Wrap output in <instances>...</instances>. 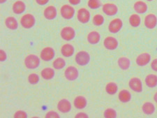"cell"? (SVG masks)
Segmentation results:
<instances>
[{"label": "cell", "instance_id": "f6af8a7d", "mask_svg": "<svg viewBox=\"0 0 157 118\" xmlns=\"http://www.w3.org/2000/svg\"><path fill=\"white\" fill-rule=\"evenodd\" d=\"M156 104H157V102H156Z\"/></svg>", "mask_w": 157, "mask_h": 118}, {"label": "cell", "instance_id": "d6986e66", "mask_svg": "<svg viewBox=\"0 0 157 118\" xmlns=\"http://www.w3.org/2000/svg\"><path fill=\"white\" fill-rule=\"evenodd\" d=\"M133 9L138 14H143L147 11L148 6L145 2L139 0L134 3Z\"/></svg>", "mask_w": 157, "mask_h": 118}, {"label": "cell", "instance_id": "277c9868", "mask_svg": "<svg viewBox=\"0 0 157 118\" xmlns=\"http://www.w3.org/2000/svg\"><path fill=\"white\" fill-rule=\"evenodd\" d=\"M75 10L72 6L69 4H64L61 7L60 14L63 18L66 20L72 19L75 16Z\"/></svg>", "mask_w": 157, "mask_h": 118}, {"label": "cell", "instance_id": "1f68e13d", "mask_svg": "<svg viewBox=\"0 0 157 118\" xmlns=\"http://www.w3.org/2000/svg\"><path fill=\"white\" fill-rule=\"evenodd\" d=\"M117 116V111L112 108H109L105 110L103 112V117L105 118H116Z\"/></svg>", "mask_w": 157, "mask_h": 118}, {"label": "cell", "instance_id": "7a4b0ae2", "mask_svg": "<svg viewBox=\"0 0 157 118\" xmlns=\"http://www.w3.org/2000/svg\"><path fill=\"white\" fill-rule=\"evenodd\" d=\"M90 55L87 51H81L78 52L75 56V61L79 66L84 67L90 62Z\"/></svg>", "mask_w": 157, "mask_h": 118}, {"label": "cell", "instance_id": "cb8c5ba5", "mask_svg": "<svg viewBox=\"0 0 157 118\" xmlns=\"http://www.w3.org/2000/svg\"><path fill=\"white\" fill-rule=\"evenodd\" d=\"M118 99L121 103L126 104L131 101V94L127 89H121L118 93Z\"/></svg>", "mask_w": 157, "mask_h": 118}, {"label": "cell", "instance_id": "8992f818", "mask_svg": "<svg viewBox=\"0 0 157 118\" xmlns=\"http://www.w3.org/2000/svg\"><path fill=\"white\" fill-rule=\"evenodd\" d=\"M60 36L63 40L70 41L75 38V31L72 27L67 26L62 28L60 32Z\"/></svg>", "mask_w": 157, "mask_h": 118}, {"label": "cell", "instance_id": "7402d4cb", "mask_svg": "<svg viewBox=\"0 0 157 118\" xmlns=\"http://www.w3.org/2000/svg\"><path fill=\"white\" fill-rule=\"evenodd\" d=\"M55 76V70L52 68L45 67L40 71V76L42 78L46 80H50L52 79Z\"/></svg>", "mask_w": 157, "mask_h": 118}, {"label": "cell", "instance_id": "7c38bea8", "mask_svg": "<svg viewBox=\"0 0 157 118\" xmlns=\"http://www.w3.org/2000/svg\"><path fill=\"white\" fill-rule=\"evenodd\" d=\"M57 109L62 113H68L72 108V105L71 102L67 99H62L59 101L57 105Z\"/></svg>", "mask_w": 157, "mask_h": 118}, {"label": "cell", "instance_id": "836d02e7", "mask_svg": "<svg viewBox=\"0 0 157 118\" xmlns=\"http://www.w3.org/2000/svg\"><path fill=\"white\" fill-rule=\"evenodd\" d=\"M88 6L92 9H97L102 6L101 0H88Z\"/></svg>", "mask_w": 157, "mask_h": 118}, {"label": "cell", "instance_id": "60d3db41", "mask_svg": "<svg viewBox=\"0 0 157 118\" xmlns=\"http://www.w3.org/2000/svg\"><path fill=\"white\" fill-rule=\"evenodd\" d=\"M69 2L73 6H77V5L80 4L81 0H69Z\"/></svg>", "mask_w": 157, "mask_h": 118}, {"label": "cell", "instance_id": "74e56055", "mask_svg": "<svg viewBox=\"0 0 157 118\" xmlns=\"http://www.w3.org/2000/svg\"><path fill=\"white\" fill-rule=\"evenodd\" d=\"M150 67L154 71L157 72V58L154 59L151 62Z\"/></svg>", "mask_w": 157, "mask_h": 118}, {"label": "cell", "instance_id": "f546056e", "mask_svg": "<svg viewBox=\"0 0 157 118\" xmlns=\"http://www.w3.org/2000/svg\"><path fill=\"white\" fill-rule=\"evenodd\" d=\"M66 66V61L62 57H57L52 62V67L55 69L61 70Z\"/></svg>", "mask_w": 157, "mask_h": 118}, {"label": "cell", "instance_id": "5bb4252c", "mask_svg": "<svg viewBox=\"0 0 157 118\" xmlns=\"http://www.w3.org/2000/svg\"><path fill=\"white\" fill-rule=\"evenodd\" d=\"M151 62V55L148 52H143L136 59V63L139 67H145Z\"/></svg>", "mask_w": 157, "mask_h": 118}, {"label": "cell", "instance_id": "d590c367", "mask_svg": "<svg viewBox=\"0 0 157 118\" xmlns=\"http://www.w3.org/2000/svg\"><path fill=\"white\" fill-rule=\"evenodd\" d=\"M45 117L46 118H59V115L57 113L55 110H50L45 114Z\"/></svg>", "mask_w": 157, "mask_h": 118}, {"label": "cell", "instance_id": "f1b7e54d", "mask_svg": "<svg viewBox=\"0 0 157 118\" xmlns=\"http://www.w3.org/2000/svg\"><path fill=\"white\" fill-rule=\"evenodd\" d=\"M129 23L133 27H138L141 24V17L138 14L133 13L129 17Z\"/></svg>", "mask_w": 157, "mask_h": 118}, {"label": "cell", "instance_id": "6da1fadb", "mask_svg": "<svg viewBox=\"0 0 157 118\" xmlns=\"http://www.w3.org/2000/svg\"><path fill=\"white\" fill-rule=\"evenodd\" d=\"M24 63L27 69H36L40 66V58L36 55L30 54L25 57Z\"/></svg>", "mask_w": 157, "mask_h": 118}, {"label": "cell", "instance_id": "ac0fdd59", "mask_svg": "<svg viewBox=\"0 0 157 118\" xmlns=\"http://www.w3.org/2000/svg\"><path fill=\"white\" fill-rule=\"evenodd\" d=\"M87 105V100L85 97L78 96L73 100V105L76 109L82 110L86 108Z\"/></svg>", "mask_w": 157, "mask_h": 118}, {"label": "cell", "instance_id": "e0dca14e", "mask_svg": "<svg viewBox=\"0 0 157 118\" xmlns=\"http://www.w3.org/2000/svg\"><path fill=\"white\" fill-rule=\"evenodd\" d=\"M57 9L54 6H48L44 9V16L47 20L51 21V20L55 19L57 17Z\"/></svg>", "mask_w": 157, "mask_h": 118}, {"label": "cell", "instance_id": "ab89813d", "mask_svg": "<svg viewBox=\"0 0 157 118\" xmlns=\"http://www.w3.org/2000/svg\"><path fill=\"white\" fill-rule=\"evenodd\" d=\"M36 3L40 6H44V5L48 3L50 0H35Z\"/></svg>", "mask_w": 157, "mask_h": 118}, {"label": "cell", "instance_id": "30bf717a", "mask_svg": "<svg viewBox=\"0 0 157 118\" xmlns=\"http://www.w3.org/2000/svg\"><path fill=\"white\" fill-rule=\"evenodd\" d=\"M123 27V22L120 18H115L110 22L108 31L112 34H116L120 31Z\"/></svg>", "mask_w": 157, "mask_h": 118}, {"label": "cell", "instance_id": "83f0119b", "mask_svg": "<svg viewBox=\"0 0 157 118\" xmlns=\"http://www.w3.org/2000/svg\"><path fill=\"white\" fill-rule=\"evenodd\" d=\"M118 85L115 82H110L105 85V89L109 95H115L118 92Z\"/></svg>", "mask_w": 157, "mask_h": 118}, {"label": "cell", "instance_id": "52a82bcc", "mask_svg": "<svg viewBox=\"0 0 157 118\" xmlns=\"http://www.w3.org/2000/svg\"><path fill=\"white\" fill-rule=\"evenodd\" d=\"M55 56V50L52 47H45L40 52V58L44 62H50Z\"/></svg>", "mask_w": 157, "mask_h": 118}, {"label": "cell", "instance_id": "4fadbf2b", "mask_svg": "<svg viewBox=\"0 0 157 118\" xmlns=\"http://www.w3.org/2000/svg\"><path fill=\"white\" fill-rule=\"evenodd\" d=\"M144 24L147 29H152L157 25V17L154 13H149L144 19Z\"/></svg>", "mask_w": 157, "mask_h": 118}, {"label": "cell", "instance_id": "b9f144b4", "mask_svg": "<svg viewBox=\"0 0 157 118\" xmlns=\"http://www.w3.org/2000/svg\"><path fill=\"white\" fill-rule=\"evenodd\" d=\"M154 101H155L156 103L157 102V92L154 95Z\"/></svg>", "mask_w": 157, "mask_h": 118}, {"label": "cell", "instance_id": "d4e9b609", "mask_svg": "<svg viewBox=\"0 0 157 118\" xmlns=\"http://www.w3.org/2000/svg\"><path fill=\"white\" fill-rule=\"evenodd\" d=\"M13 11L16 14H22L26 9V5L22 1H16L12 6Z\"/></svg>", "mask_w": 157, "mask_h": 118}, {"label": "cell", "instance_id": "9a60e30c", "mask_svg": "<svg viewBox=\"0 0 157 118\" xmlns=\"http://www.w3.org/2000/svg\"><path fill=\"white\" fill-rule=\"evenodd\" d=\"M102 11L108 16H115L118 12V7L115 4L106 3L102 6Z\"/></svg>", "mask_w": 157, "mask_h": 118}, {"label": "cell", "instance_id": "f35d334b", "mask_svg": "<svg viewBox=\"0 0 157 118\" xmlns=\"http://www.w3.org/2000/svg\"><path fill=\"white\" fill-rule=\"evenodd\" d=\"M75 118H88L89 115L87 113H85V112H78V113L75 115Z\"/></svg>", "mask_w": 157, "mask_h": 118}, {"label": "cell", "instance_id": "484cf974", "mask_svg": "<svg viewBox=\"0 0 157 118\" xmlns=\"http://www.w3.org/2000/svg\"><path fill=\"white\" fill-rule=\"evenodd\" d=\"M145 82L147 86L149 88H154L157 86V75L154 74H148L145 77Z\"/></svg>", "mask_w": 157, "mask_h": 118}, {"label": "cell", "instance_id": "44dd1931", "mask_svg": "<svg viewBox=\"0 0 157 118\" xmlns=\"http://www.w3.org/2000/svg\"><path fill=\"white\" fill-rule=\"evenodd\" d=\"M87 39L89 44L96 45L99 43L101 40V35L97 31H92L88 34Z\"/></svg>", "mask_w": 157, "mask_h": 118}, {"label": "cell", "instance_id": "ba28073f", "mask_svg": "<svg viewBox=\"0 0 157 118\" xmlns=\"http://www.w3.org/2000/svg\"><path fill=\"white\" fill-rule=\"evenodd\" d=\"M128 86L131 90L136 93H140L143 90V82L137 77L131 78L128 82Z\"/></svg>", "mask_w": 157, "mask_h": 118}, {"label": "cell", "instance_id": "d6a6232c", "mask_svg": "<svg viewBox=\"0 0 157 118\" xmlns=\"http://www.w3.org/2000/svg\"><path fill=\"white\" fill-rule=\"evenodd\" d=\"M27 80H28L29 84L36 85L39 83V82L40 80V77L39 75L36 74V73H32V74L29 75Z\"/></svg>", "mask_w": 157, "mask_h": 118}, {"label": "cell", "instance_id": "5b68a950", "mask_svg": "<svg viewBox=\"0 0 157 118\" xmlns=\"http://www.w3.org/2000/svg\"><path fill=\"white\" fill-rule=\"evenodd\" d=\"M64 77L69 81H74L79 77V71L74 66H69L64 71Z\"/></svg>", "mask_w": 157, "mask_h": 118}, {"label": "cell", "instance_id": "8d00e7d4", "mask_svg": "<svg viewBox=\"0 0 157 118\" xmlns=\"http://www.w3.org/2000/svg\"><path fill=\"white\" fill-rule=\"evenodd\" d=\"M7 59V54L3 49L0 50V61L2 62H5Z\"/></svg>", "mask_w": 157, "mask_h": 118}, {"label": "cell", "instance_id": "9c48e42d", "mask_svg": "<svg viewBox=\"0 0 157 118\" xmlns=\"http://www.w3.org/2000/svg\"><path fill=\"white\" fill-rule=\"evenodd\" d=\"M76 17L78 21H79L80 23L86 24L90 21L91 14L90 12L87 9L81 8L80 9H78V11H77Z\"/></svg>", "mask_w": 157, "mask_h": 118}, {"label": "cell", "instance_id": "ffe728a7", "mask_svg": "<svg viewBox=\"0 0 157 118\" xmlns=\"http://www.w3.org/2000/svg\"><path fill=\"white\" fill-rule=\"evenodd\" d=\"M117 64L119 67L123 71H126L131 67V59L127 57L121 56L117 60Z\"/></svg>", "mask_w": 157, "mask_h": 118}, {"label": "cell", "instance_id": "ee69618b", "mask_svg": "<svg viewBox=\"0 0 157 118\" xmlns=\"http://www.w3.org/2000/svg\"><path fill=\"white\" fill-rule=\"evenodd\" d=\"M146 1H147V2H151V1H153V0H146Z\"/></svg>", "mask_w": 157, "mask_h": 118}, {"label": "cell", "instance_id": "2e32d148", "mask_svg": "<svg viewBox=\"0 0 157 118\" xmlns=\"http://www.w3.org/2000/svg\"><path fill=\"white\" fill-rule=\"evenodd\" d=\"M60 52L63 57H72L75 52V48L73 45L70 44H65L61 47Z\"/></svg>", "mask_w": 157, "mask_h": 118}, {"label": "cell", "instance_id": "7bdbcfd3", "mask_svg": "<svg viewBox=\"0 0 157 118\" xmlns=\"http://www.w3.org/2000/svg\"><path fill=\"white\" fill-rule=\"evenodd\" d=\"M7 1V0H0V3L1 4H4V3H5V2H6Z\"/></svg>", "mask_w": 157, "mask_h": 118}, {"label": "cell", "instance_id": "3957f363", "mask_svg": "<svg viewBox=\"0 0 157 118\" xmlns=\"http://www.w3.org/2000/svg\"><path fill=\"white\" fill-rule=\"evenodd\" d=\"M36 23L35 17L31 13H27L20 18V25L25 29H31Z\"/></svg>", "mask_w": 157, "mask_h": 118}, {"label": "cell", "instance_id": "603a6c76", "mask_svg": "<svg viewBox=\"0 0 157 118\" xmlns=\"http://www.w3.org/2000/svg\"><path fill=\"white\" fill-rule=\"evenodd\" d=\"M155 110V105L151 102H145L142 105V110H143V113L147 115H151L154 114Z\"/></svg>", "mask_w": 157, "mask_h": 118}, {"label": "cell", "instance_id": "4dcf8cb0", "mask_svg": "<svg viewBox=\"0 0 157 118\" xmlns=\"http://www.w3.org/2000/svg\"><path fill=\"white\" fill-rule=\"evenodd\" d=\"M104 21H105L104 17L101 14L95 15L92 18V22L94 25L97 26V27L102 25L104 23Z\"/></svg>", "mask_w": 157, "mask_h": 118}, {"label": "cell", "instance_id": "4316f807", "mask_svg": "<svg viewBox=\"0 0 157 118\" xmlns=\"http://www.w3.org/2000/svg\"><path fill=\"white\" fill-rule=\"evenodd\" d=\"M5 25L7 28L11 30H16L18 27V22L14 17L9 16L5 19L4 21Z\"/></svg>", "mask_w": 157, "mask_h": 118}, {"label": "cell", "instance_id": "e575fe53", "mask_svg": "<svg viewBox=\"0 0 157 118\" xmlns=\"http://www.w3.org/2000/svg\"><path fill=\"white\" fill-rule=\"evenodd\" d=\"M13 117L15 118H27V114L26 112L24 111V110H17V111L15 112Z\"/></svg>", "mask_w": 157, "mask_h": 118}, {"label": "cell", "instance_id": "8fae6325", "mask_svg": "<svg viewBox=\"0 0 157 118\" xmlns=\"http://www.w3.org/2000/svg\"><path fill=\"white\" fill-rule=\"evenodd\" d=\"M103 46L108 51H115L118 48V40L114 36H108L103 41Z\"/></svg>", "mask_w": 157, "mask_h": 118}]
</instances>
